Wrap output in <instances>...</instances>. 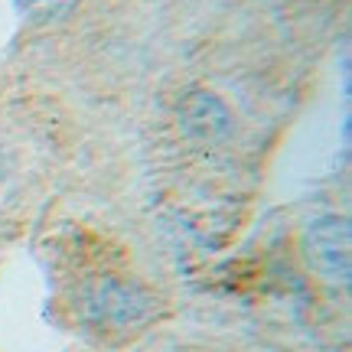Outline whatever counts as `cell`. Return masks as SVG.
<instances>
[{"label":"cell","mask_w":352,"mask_h":352,"mask_svg":"<svg viewBox=\"0 0 352 352\" xmlns=\"http://www.w3.org/2000/svg\"><path fill=\"white\" fill-rule=\"evenodd\" d=\"M307 264L329 284H349L352 274V232L342 215H320L303 232Z\"/></svg>","instance_id":"6da1fadb"},{"label":"cell","mask_w":352,"mask_h":352,"mask_svg":"<svg viewBox=\"0 0 352 352\" xmlns=\"http://www.w3.org/2000/svg\"><path fill=\"white\" fill-rule=\"evenodd\" d=\"M151 294L131 280H101L85 294V316L95 327H131L151 314Z\"/></svg>","instance_id":"7a4b0ae2"},{"label":"cell","mask_w":352,"mask_h":352,"mask_svg":"<svg viewBox=\"0 0 352 352\" xmlns=\"http://www.w3.org/2000/svg\"><path fill=\"white\" fill-rule=\"evenodd\" d=\"M179 124L199 144H222L232 134V114L212 91H189L179 101Z\"/></svg>","instance_id":"3957f363"},{"label":"cell","mask_w":352,"mask_h":352,"mask_svg":"<svg viewBox=\"0 0 352 352\" xmlns=\"http://www.w3.org/2000/svg\"><path fill=\"white\" fill-rule=\"evenodd\" d=\"M20 10L30 16V20H39V23H50V20H59L76 7L78 0H16Z\"/></svg>","instance_id":"277c9868"}]
</instances>
